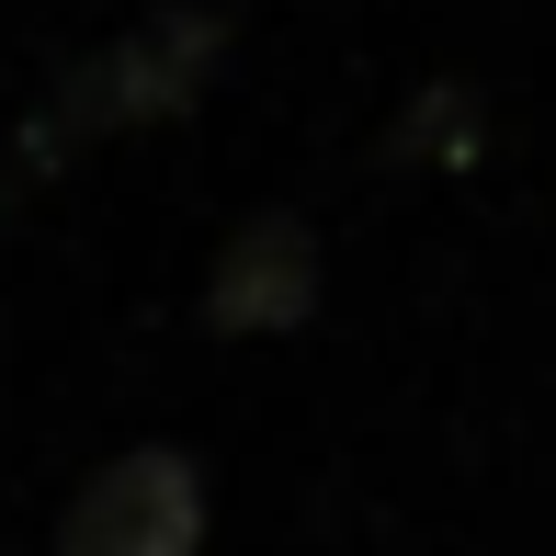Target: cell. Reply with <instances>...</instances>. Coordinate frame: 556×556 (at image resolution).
I'll use <instances>...</instances> for the list:
<instances>
[{"label":"cell","instance_id":"obj_1","mask_svg":"<svg viewBox=\"0 0 556 556\" xmlns=\"http://www.w3.org/2000/svg\"><path fill=\"white\" fill-rule=\"evenodd\" d=\"M216 58H227V12H148L137 35L91 46V58L68 68L58 103H46V125H35V137H12V160H23V170H58L68 148H91V137L170 125L182 103H205Z\"/></svg>","mask_w":556,"mask_h":556},{"label":"cell","instance_id":"obj_2","mask_svg":"<svg viewBox=\"0 0 556 556\" xmlns=\"http://www.w3.org/2000/svg\"><path fill=\"white\" fill-rule=\"evenodd\" d=\"M58 556H205V466L182 443H137L80 477L58 511Z\"/></svg>","mask_w":556,"mask_h":556},{"label":"cell","instance_id":"obj_3","mask_svg":"<svg viewBox=\"0 0 556 556\" xmlns=\"http://www.w3.org/2000/svg\"><path fill=\"white\" fill-rule=\"evenodd\" d=\"M307 307H318V227L285 216V205L250 216L205 273V330L216 341H273V330H307Z\"/></svg>","mask_w":556,"mask_h":556}]
</instances>
